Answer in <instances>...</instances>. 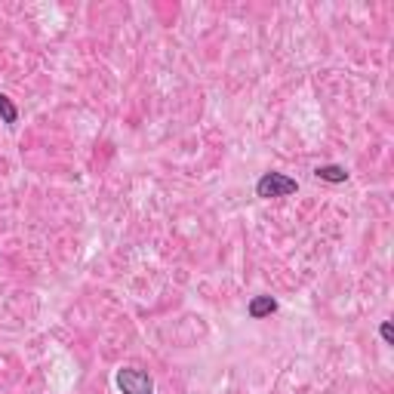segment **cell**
I'll return each instance as SVG.
<instances>
[{"label": "cell", "mask_w": 394, "mask_h": 394, "mask_svg": "<svg viewBox=\"0 0 394 394\" xmlns=\"http://www.w3.org/2000/svg\"><path fill=\"white\" fill-rule=\"evenodd\" d=\"M299 191V182L290 179L284 173H262L259 182H256V197L262 200H274V197H290Z\"/></svg>", "instance_id": "1"}, {"label": "cell", "mask_w": 394, "mask_h": 394, "mask_svg": "<svg viewBox=\"0 0 394 394\" xmlns=\"http://www.w3.org/2000/svg\"><path fill=\"white\" fill-rule=\"evenodd\" d=\"M117 391L121 394H154V379L145 370H136V366H123L114 376Z\"/></svg>", "instance_id": "2"}, {"label": "cell", "mask_w": 394, "mask_h": 394, "mask_svg": "<svg viewBox=\"0 0 394 394\" xmlns=\"http://www.w3.org/2000/svg\"><path fill=\"white\" fill-rule=\"evenodd\" d=\"M274 311H278V299H271V296H253L249 305H247V314L253 320H262V318H268V314H274Z\"/></svg>", "instance_id": "3"}, {"label": "cell", "mask_w": 394, "mask_h": 394, "mask_svg": "<svg viewBox=\"0 0 394 394\" xmlns=\"http://www.w3.org/2000/svg\"><path fill=\"white\" fill-rule=\"evenodd\" d=\"M314 179L330 182V185H342V182H348V169L339 167V163H320V167H314Z\"/></svg>", "instance_id": "4"}, {"label": "cell", "mask_w": 394, "mask_h": 394, "mask_svg": "<svg viewBox=\"0 0 394 394\" xmlns=\"http://www.w3.org/2000/svg\"><path fill=\"white\" fill-rule=\"evenodd\" d=\"M0 121H3L10 129L19 123V108L12 105V98L6 96V93H0Z\"/></svg>", "instance_id": "5"}, {"label": "cell", "mask_w": 394, "mask_h": 394, "mask_svg": "<svg viewBox=\"0 0 394 394\" xmlns=\"http://www.w3.org/2000/svg\"><path fill=\"white\" fill-rule=\"evenodd\" d=\"M379 336H382V342L394 345V330H391V324H388V320H385V324L379 326Z\"/></svg>", "instance_id": "6"}]
</instances>
